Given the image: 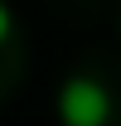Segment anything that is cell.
I'll list each match as a JSON object with an SVG mask.
<instances>
[{
	"label": "cell",
	"instance_id": "obj_2",
	"mask_svg": "<svg viewBox=\"0 0 121 126\" xmlns=\"http://www.w3.org/2000/svg\"><path fill=\"white\" fill-rule=\"evenodd\" d=\"M5 34H10V10L0 5V44H5Z\"/></svg>",
	"mask_w": 121,
	"mask_h": 126
},
{
	"label": "cell",
	"instance_id": "obj_1",
	"mask_svg": "<svg viewBox=\"0 0 121 126\" xmlns=\"http://www.w3.org/2000/svg\"><path fill=\"white\" fill-rule=\"evenodd\" d=\"M58 116H63V126H106V116H111V97H106L102 82L73 78V82H63Z\"/></svg>",
	"mask_w": 121,
	"mask_h": 126
}]
</instances>
